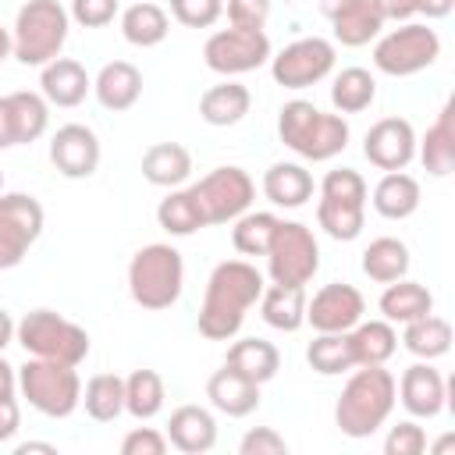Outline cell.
Masks as SVG:
<instances>
[{"mask_svg": "<svg viewBox=\"0 0 455 455\" xmlns=\"http://www.w3.org/2000/svg\"><path fill=\"white\" fill-rule=\"evenodd\" d=\"M409 263H412L409 245L402 238H391V235H380L363 249V274L377 284H391V281L405 277Z\"/></svg>", "mask_w": 455, "mask_h": 455, "instance_id": "cell-33", "label": "cell"}, {"mask_svg": "<svg viewBox=\"0 0 455 455\" xmlns=\"http://www.w3.org/2000/svg\"><path fill=\"white\" fill-rule=\"evenodd\" d=\"M167 444L185 455H203L217 444V419L203 405H178L167 419Z\"/></svg>", "mask_w": 455, "mask_h": 455, "instance_id": "cell-20", "label": "cell"}, {"mask_svg": "<svg viewBox=\"0 0 455 455\" xmlns=\"http://www.w3.org/2000/svg\"><path fill=\"white\" fill-rule=\"evenodd\" d=\"M43 203L28 192H0V270H11L43 235Z\"/></svg>", "mask_w": 455, "mask_h": 455, "instance_id": "cell-13", "label": "cell"}, {"mask_svg": "<svg viewBox=\"0 0 455 455\" xmlns=\"http://www.w3.org/2000/svg\"><path fill=\"white\" fill-rule=\"evenodd\" d=\"M82 405L96 423H110L124 412V377L117 373H96L82 387Z\"/></svg>", "mask_w": 455, "mask_h": 455, "instance_id": "cell-41", "label": "cell"}, {"mask_svg": "<svg viewBox=\"0 0 455 455\" xmlns=\"http://www.w3.org/2000/svg\"><path fill=\"white\" fill-rule=\"evenodd\" d=\"M18 391L28 398V405L50 419H64L82 405V377L78 366L57 363V359H39L32 355L18 370Z\"/></svg>", "mask_w": 455, "mask_h": 455, "instance_id": "cell-8", "label": "cell"}, {"mask_svg": "<svg viewBox=\"0 0 455 455\" xmlns=\"http://www.w3.org/2000/svg\"><path fill=\"white\" fill-rule=\"evenodd\" d=\"M252 107V92L242 85V82H217L210 85L203 96H199V117L213 128H228V124H238Z\"/></svg>", "mask_w": 455, "mask_h": 455, "instance_id": "cell-27", "label": "cell"}, {"mask_svg": "<svg viewBox=\"0 0 455 455\" xmlns=\"http://www.w3.org/2000/svg\"><path fill=\"white\" fill-rule=\"evenodd\" d=\"M363 313V291L345 281H331L313 299H306V323H313V331H352Z\"/></svg>", "mask_w": 455, "mask_h": 455, "instance_id": "cell-16", "label": "cell"}, {"mask_svg": "<svg viewBox=\"0 0 455 455\" xmlns=\"http://www.w3.org/2000/svg\"><path fill=\"white\" fill-rule=\"evenodd\" d=\"M366 181L352 167L327 171L320 181V203H316V224L334 242H355L366 224Z\"/></svg>", "mask_w": 455, "mask_h": 455, "instance_id": "cell-6", "label": "cell"}, {"mask_svg": "<svg viewBox=\"0 0 455 455\" xmlns=\"http://www.w3.org/2000/svg\"><path fill=\"white\" fill-rule=\"evenodd\" d=\"M167 32H171V18L160 4L142 0V4H132V7L121 11V36L132 46H142V50L160 46L167 39Z\"/></svg>", "mask_w": 455, "mask_h": 455, "instance_id": "cell-32", "label": "cell"}, {"mask_svg": "<svg viewBox=\"0 0 455 455\" xmlns=\"http://www.w3.org/2000/svg\"><path fill=\"white\" fill-rule=\"evenodd\" d=\"M11 50H14V43H11V28L0 25V64L11 57Z\"/></svg>", "mask_w": 455, "mask_h": 455, "instance_id": "cell-57", "label": "cell"}, {"mask_svg": "<svg viewBox=\"0 0 455 455\" xmlns=\"http://www.w3.org/2000/svg\"><path fill=\"white\" fill-rule=\"evenodd\" d=\"M164 377L156 370H132L124 377V412L139 423L153 419L160 409H164Z\"/></svg>", "mask_w": 455, "mask_h": 455, "instance_id": "cell-37", "label": "cell"}, {"mask_svg": "<svg viewBox=\"0 0 455 455\" xmlns=\"http://www.w3.org/2000/svg\"><path fill=\"white\" fill-rule=\"evenodd\" d=\"M306 363L320 373V377H338L355 370V355H352V341L348 331H316V338L306 348Z\"/></svg>", "mask_w": 455, "mask_h": 455, "instance_id": "cell-36", "label": "cell"}, {"mask_svg": "<svg viewBox=\"0 0 455 455\" xmlns=\"http://www.w3.org/2000/svg\"><path fill=\"white\" fill-rule=\"evenodd\" d=\"M156 224H160L167 235H174V238H188V235H196L199 228H206L192 188H171V192L160 199V206H156Z\"/></svg>", "mask_w": 455, "mask_h": 455, "instance_id": "cell-40", "label": "cell"}, {"mask_svg": "<svg viewBox=\"0 0 455 455\" xmlns=\"http://www.w3.org/2000/svg\"><path fill=\"white\" fill-rule=\"evenodd\" d=\"M14 451H18V455H28V451H46V455H57V448H53V444H46V441H25V444H18Z\"/></svg>", "mask_w": 455, "mask_h": 455, "instance_id": "cell-56", "label": "cell"}, {"mask_svg": "<svg viewBox=\"0 0 455 455\" xmlns=\"http://www.w3.org/2000/svg\"><path fill=\"white\" fill-rule=\"evenodd\" d=\"M14 146V128H11V107H7V96H0V149H11Z\"/></svg>", "mask_w": 455, "mask_h": 455, "instance_id": "cell-52", "label": "cell"}, {"mask_svg": "<svg viewBox=\"0 0 455 455\" xmlns=\"http://www.w3.org/2000/svg\"><path fill=\"white\" fill-rule=\"evenodd\" d=\"M224 14V0H171V18L185 28H210Z\"/></svg>", "mask_w": 455, "mask_h": 455, "instance_id": "cell-43", "label": "cell"}, {"mask_svg": "<svg viewBox=\"0 0 455 455\" xmlns=\"http://www.w3.org/2000/svg\"><path fill=\"white\" fill-rule=\"evenodd\" d=\"M331 28H334V39L341 46H366L370 39L380 36L384 18H380V11H377L373 0H355L338 18H331Z\"/></svg>", "mask_w": 455, "mask_h": 455, "instance_id": "cell-38", "label": "cell"}, {"mask_svg": "<svg viewBox=\"0 0 455 455\" xmlns=\"http://www.w3.org/2000/svg\"><path fill=\"white\" fill-rule=\"evenodd\" d=\"M320 270V245L313 231L299 220H277L274 242L267 249V274L277 284H309Z\"/></svg>", "mask_w": 455, "mask_h": 455, "instance_id": "cell-11", "label": "cell"}, {"mask_svg": "<svg viewBox=\"0 0 455 455\" xmlns=\"http://www.w3.org/2000/svg\"><path fill=\"white\" fill-rule=\"evenodd\" d=\"M263 196L274 203V206H284V210H295V206H306L313 199V174L302 167V164H291V160H277L263 171Z\"/></svg>", "mask_w": 455, "mask_h": 455, "instance_id": "cell-26", "label": "cell"}, {"mask_svg": "<svg viewBox=\"0 0 455 455\" xmlns=\"http://www.w3.org/2000/svg\"><path fill=\"white\" fill-rule=\"evenodd\" d=\"M441 57V36L427 21H402L398 28L377 36L373 68L391 78H409Z\"/></svg>", "mask_w": 455, "mask_h": 455, "instance_id": "cell-9", "label": "cell"}, {"mask_svg": "<svg viewBox=\"0 0 455 455\" xmlns=\"http://www.w3.org/2000/svg\"><path fill=\"white\" fill-rule=\"evenodd\" d=\"M71 14L60 0H28L18 7L14 28H11V57H18L25 68H43L53 57H60L68 43Z\"/></svg>", "mask_w": 455, "mask_h": 455, "instance_id": "cell-4", "label": "cell"}, {"mask_svg": "<svg viewBox=\"0 0 455 455\" xmlns=\"http://www.w3.org/2000/svg\"><path fill=\"white\" fill-rule=\"evenodd\" d=\"M50 164L60 178L68 181H82V178H92L96 167H100V139L89 124H60L50 139Z\"/></svg>", "mask_w": 455, "mask_h": 455, "instance_id": "cell-15", "label": "cell"}, {"mask_svg": "<svg viewBox=\"0 0 455 455\" xmlns=\"http://www.w3.org/2000/svg\"><path fill=\"white\" fill-rule=\"evenodd\" d=\"M352 4H355V0H320V14L331 21V18H338V14H341L345 7H352Z\"/></svg>", "mask_w": 455, "mask_h": 455, "instance_id": "cell-55", "label": "cell"}, {"mask_svg": "<svg viewBox=\"0 0 455 455\" xmlns=\"http://www.w3.org/2000/svg\"><path fill=\"white\" fill-rule=\"evenodd\" d=\"M355 366H384L398 352V331L391 320H359L348 331Z\"/></svg>", "mask_w": 455, "mask_h": 455, "instance_id": "cell-30", "label": "cell"}, {"mask_svg": "<svg viewBox=\"0 0 455 455\" xmlns=\"http://www.w3.org/2000/svg\"><path fill=\"white\" fill-rule=\"evenodd\" d=\"M39 92H43L46 103L71 110V107H78V103L92 92V78H89V71H85L78 60H71V57H53L50 64H43Z\"/></svg>", "mask_w": 455, "mask_h": 455, "instance_id": "cell-19", "label": "cell"}, {"mask_svg": "<svg viewBox=\"0 0 455 455\" xmlns=\"http://www.w3.org/2000/svg\"><path fill=\"white\" fill-rule=\"evenodd\" d=\"M228 21L242 28H263L270 18V0H224Z\"/></svg>", "mask_w": 455, "mask_h": 455, "instance_id": "cell-47", "label": "cell"}, {"mask_svg": "<svg viewBox=\"0 0 455 455\" xmlns=\"http://www.w3.org/2000/svg\"><path fill=\"white\" fill-rule=\"evenodd\" d=\"M259 291H263V274L249 259L217 263L203 291V306L196 320L199 334L206 341H231L242 331L245 313L259 302Z\"/></svg>", "mask_w": 455, "mask_h": 455, "instance_id": "cell-1", "label": "cell"}, {"mask_svg": "<svg viewBox=\"0 0 455 455\" xmlns=\"http://www.w3.org/2000/svg\"><path fill=\"white\" fill-rule=\"evenodd\" d=\"M384 451L387 455H419V451H427V430L419 423H412V419H402L398 427L387 430Z\"/></svg>", "mask_w": 455, "mask_h": 455, "instance_id": "cell-44", "label": "cell"}, {"mask_svg": "<svg viewBox=\"0 0 455 455\" xmlns=\"http://www.w3.org/2000/svg\"><path fill=\"white\" fill-rule=\"evenodd\" d=\"M380 313H384V320H391V323H409V320H416V316L434 313V295H430L427 284L409 281V277H398V281H391V284L384 288V295H380Z\"/></svg>", "mask_w": 455, "mask_h": 455, "instance_id": "cell-31", "label": "cell"}, {"mask_svg": "<svg viewBox=\"0 0 455 455\" xmlns=\"http://www.w3.org/2000/svg\"><path fill=\"white\" fill-rule=\"evenodd\" d=\"M92 92L103 110H114V114L132 110L142 96V71L132 60H110L92 78Z\"/></svg>", "mask_w": 455, "mask_h": 455, "instance_id": "cell-22", "label": "cell"}, {"mask_svg": "<svg viewBox=\"0 0 455 455\" xmlns=\"http://www.w3.org/2000/svg\"><path fill=\"white\" fill-rule=\"evenodd\" d=\"M192 174V153L181 142H153L142 153V178L156 188H178Z\"/></svg>", "mask_w": 455, "mask_h": 455, "instance_id": "cell-28", "label": "cell"}, {"mask_svg": "<svg viewBox=\"0 0 455 455\" xmlns=\"http://www.w3.org/2000/svg\"><path fill=\"white\" fill-rule=\"evenodd\" d=\"M0 188H4V171H0Z\"/></svg>", "mask_w": 455, "mask_h": 455, "instance_id": "cell-58", "label": "cell"}, {"mask_svg": "<svg viewBox=\"0 0 455 455\" xmlns=\"http://www.w3.org/2000/svg\"><path fill=\"white\" fill-rule=\"evenodd\" d=\"M196 203H199V213L210 224H231L238 220L252 199H256V181L249 178V171L228 164V167H213L210 174H203L196 185H188Z\"/></svg>", "mask_w": 455, "mask_h": 455, "instance_id": "cell-10", "label": "cell"}, {"mask_svg": "<svg viewBox=\"0 0 455 455\" xmlns=\"http://www.w3.org/2000/svg\"><path fill=\"white\" fill-rule=\"evenodd\" d=\"M373 210L384 220H405L419 210V181L405 171H384L373 185Z\"/></svg>", "mask_w": 455, "mask_h": 455, "instance_id": "cell-29", "label": "cell"}, {"mask_svg": "<svg viewBox=\"0 0 455 455\" xmlns=\"http://www.w3.org/2000/svg\"><path fill=\"white\" fill-rule=\"evenodd\" d=\"M238 455H288V441L274 427H252L238 441Z\"/></svg>", "mask_w": 455, "mask_h": 455, "instance_id": "cell-46", "label": "cell"}, {"mask_svg": "<svg viewBox=\"0 0 455 455\" xmlns=\"http://www.w3.org/2000/svg\"><path fill=\"white\" fill-rule=\"evenodd\" d=\"M444 398H448V384L427 359L412 363L398 380V402L416 419H434L444 409Z\"/></svg>", "mask_w": 455, "mask_h": 455, "instance_id": "cell-18", "label": "cell"}, {"mask_svg": "<svg viewBox=\"0 0 455 455\" xmlns=\"http://www.w3.org/2000/svg\"><path fill=\"white\" fill-rule=\"evenodd\" d=\"M121 0H71V21H78L82 28H103L117 18Z\"/></svg>", "mask_w": 455, "mask_h": 455, "instance_id": "cell-45", "label": "cell"}, {"mask_svg": "<svg viewBox=\"0 0 455 455\" xmlns=\"http://www.w3.org/2000/svg\"><path fill=\"white\" fill-rule=\"evenodd\" d=\"M270 36L263 28H242V25H231V28H217L206 43H203V60L210 71L231 78V75H245V71H256L270 60Z\"/></svg>", "mask_w": 455, "mask_h": 455, "instance_id": "cell-12", "label": "cell"}, {"mask_svg": "<svg viewBox=\"0 0 455 455\" xmlns=\"http://www.w3.org/2000/svg\"><path fill=\"white\" fill-rule=\"evenodd\" d=\"M7 107H11V128H14V146H32L36 139H43L46 124H50V103L43 100V92H7Z\"/></svg>", "mask_w": 455, "mask_h": 455, "instance_id": "cell-34", "label": "cell"}, {"mask_svg": "<svg viewBox=\"0 0 455 455\" xmlns=\"http://www.w3.org/2000/svg\"><path fill=\"white\" fill-rule=\"evenodd\" d=\"M206 398H210V405L217 412L231 416V419H242V416H249V412L259 409V384H252V380L238 377L235 370L220 366L206 380Z\"/></svg>", "mask_w": 455, "mask_h": 455, "instance_id": "cell-24", "label": "cell"}, {"mask_svg": "<svg viewBox=\"0 0 455 455\" xmlns=\"http://www.w3.org/2000/svg\"><path fill=\"white\" fill-rule=\"evenodd\" d=\"M224 366L235 370L238 377H245V380H252V384L263 387L267 380L277 377V370H281V352H277V345L267 341V338H238V341L228 348Z\"/></svg>", "mask_w": 455, "mask_h": 455, "instance_id": "cell-23", "label": "cell"}, {"mask_svg": "<svg viewBox=\"0 0 455 455\" xmlns=\"http://www.w3.org/2000/svg\"><path fill=\"white\" fill-rule=\"evenodd\" d=\"M398 402V380L384 366H355L352 377L345 380L338 405H334V423L345 437H370L377 434L391 409Z\"/></svg>", "mask_w": 455, "mask_h": 455, "instance_id": "cell-2", "label": "cell"}, {"mask_svg": "<svg viewBox=\"0 0 455 455\" xmlns=\"http://www.w3.org/2000/svg\"><path fill=\"white\" fill-rule=\"evenodd\" d=\"M412 7H416V14H423L427 21H434V18H448L451 7H455V0H412Z\"/></svg>", "mask_w": 455, "mask_h": 455, "instance_id": "cell-51", "label": "cell"}, {"mask_svg": "<svg viewBox=\"0 0 455 455\" xmlns=\"http://www.w3.org/2000/svg\"><path fill=\"white\" fill-rule=\"evenodd\" d=\"M363 153L377 171H405L416 160V132L405 117H380L370 124Z\"/></svg>", "mask_w": 455, "mask_h": 455, "instance_id": "cell-17", "label": "cell"}, {"mask_svg": "<svg viewBox=\"0 0 455 455\" xmlns=\"http://www.w3.org/2000/svg\"><path fill=\"white\" fill-rule=\"evenodd\" d=\"M21 427V409H18V398L14 395H4L0 398V441H11Z\"/></svg>", "mask_w": 455, "mask_h": 455, "instance_id": "cell-49", "label": "cell"}, {"mask_svg": "<svg viewBox=\"0 0 455 455\" xmlns=\"http://www.w3.org/2000/svg\"><path fill=\"white\" fill-rule=\"evenodd\" d=\"M377 100V78L366 68H341L331 82V103L338 114H363Z\"/></svg>", "mask_w": 455, "mask_h": 455, "instance_id": "cell-39", "label": "cell"}, {"mask_svg": "<svg viewBox=\"0 0 455 455\" xmlns=\"http://www.w3.org/2000/svg\"><path fill=\"white\" fill-rule=\"evenodd\" d=\"M185 288V263L181 252L167 242L142 245L128 263V291L142 309H171Z\"/></svg>", "mask_w": 455, "mask_h": 455, "instance_id": "cell-5", "label": "cell"}, {"mask_svg": "<svg viewBox=\"0 0 455 455\" xmlns=\"http://www.w3.org/2000/svg\"><path fill=\"white\" fill-rule=\"evenodd\" d=\"M334 71V43L323 36H306L270 53V75L281 89H309Z\"/></svg>", "mask_w": 455, "mask_h": 455, "instance_id": "cell-14", "label": "cell"}, {"mask_svg": "<svg viewBox=\"0 0 455 455\" xmlns=\"http://www.w3.org/2000/svg\"><path fill=\"white\" fill-rule=\"evenodd\" d=\"M277 135L291 153L320 164V160L345 153L352 132H348V121L341 114H323L309 100H288L277 110Z\"/></svg>", "mask_w": 455, "mask_h": 455, "instance_id": "cell-3", "label": "cell"}, {"mask_svg": "<svg viewBox=\"0 0 455 455\" xmlns=\"http://www.w3.org/2000/svg\"><path fill=\"white\" fill-rule=\"evenodd\" d=\"M11 341H14V320H11L7 309H0V352H4Z\"/></svg>", "mask_w": 455, "mask_h": 455, "instance_id": "cell-54", "label": "cell"}, {"mask_svg": "<svg viewBox=\"0 0 455 455\" xmlns=\"http://www.w3.org/2000/svg\"><path fill=\"white\" fill-rule=\"evenodd\" d=\"M259 316L274 331H299L306 323V284H263L259 291Z\"/></svg>", "mask_w": 455, "mask_h": 455, "instance_id": "cell-25", "label": "cell"}, {"mask_svg": "<svg viewBox=\"0 0 455 455\" xmlns=\"http://www.w3.org/2000/svg\"><path fill=\"white\" fill-rule=\"evenodd\" d=\"M14 338L28 355L82 366L89 355V331L53 309H32L14 323Z\"/></svg>", "mask_w": 455, "mask_h": 455, "instance_id": "cell-7", "label": "cell"}, {"mask_svg": "<svg viewBox=\"0 0 455 455\" xmlns=\"http://www.w3.org/2000/svg\"><path fill=\"white\" fill-rule=\"evenodd\" d=\"M416 156L427 167V174L444 178L455 171V103L448 100L423 139H416Z\"/></svg>", "mask_w": 455, "mask_h": 455, "instance_id": "cell-21", "label": "cell"}, {"mask_svg": "<svg viewBox=\"0 0 455 455\" xmlns=\"http://www.w3.org/2000/svg\"><path fill=\"white\" fill-rule=\"evenodd\" d=\"M167 451V434L153 427H135L121 441V455H164Z\"/></svg>", "mask_w": 455, "mask_h": 455, "instance_id": "cell-48", "label": "cell"}, {"mask_svg": "<svg viewBox=\"0 0 455 455\" xmlns=\"http://www.w3.org/2000/svg\"><path fill=\"white\" fill-rule=\"evenodd\" d=\"M18 391V370L4 359V352H0V398L4 395H14Z\"/></svg>", "mask_w": 455, "mask_h": 455, "instance_id": "cell-53", "label": "cell"}, {"mask_svg": "<svg viewBox=\"0 0 455 455\" xmlns=\"http://www.w3.org/2000/svg\"><path fill=\"white\" fill-rule=\"evenodd\" d=\"M373 4H377V11H380L384 21H409L416 14L412 0H373Z\"/></svg>", "mask_w": 455, "mask_h": 455, "instance_id": "cell-50", "label": "cell"}, {"mask_svg": "<svg viewBox=\"0 0 455 455\" xmlns=\"http://www.w3.org/2000/svg\"><path fill=\"white\" fill-rule=\"evenodd\" d=\"M402 345L416 355V359H441L448 348H451V323L437 313H427V316H416L405 323L402 331Z\"/></svg>", "mask_w": 455, "mask_h": 455, "instance_id": "cell-35", "label": "cell"}, {"mask_svg": "<svg viewBox=\"0 0 455 455\" xmlns=\"http://www.w3.org/2000/svg\"><path fill=\"white\" fill-rule=\"evenodd\" d=\"M231 245L242 256H267L274 231H277V217L267 210H245L238 220H231Z\"/></svg>", "mask_w": 455, "mask_h": 455, "instance_id": "cell-42", "label": "cell"}]
</instances>
